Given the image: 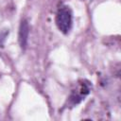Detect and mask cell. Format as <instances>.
<instances>
[{
  "label": "cell",
  "instance_id": "7a4b0ae2",
  "mask_svg": "<svg viewBox=\"0 0 121 121\" xmlns=\"http://www.w3.org/2000/svg\"><path fill=\"white\" fill-rule=\"evenodd\" d=\"M28 34H29V26L26 19H23L21 21L20 26H19V32H18V41L21 48L23 50L26 49L28 40Z\"/></svg>",
  "mask_w": 121,
  "mask_h": 121
},
{
  "label": "cell",
  "instance_id": "6da1fadb",
  "mask_svg": "<svg viewBox=\"0 0 121 121\" xmlns=\"http://www.w3.org/2000/svg\"><path fill=\"white\" fill-rule=\"evenodd\" d=\"M73 15L72 10L68 6H62L59 9L56 15V25L60 32L63 34L69 33L72 27Z\"/></svg>",
  "mask_w": 121,
  "mask_h": 121
}]
</instances>
